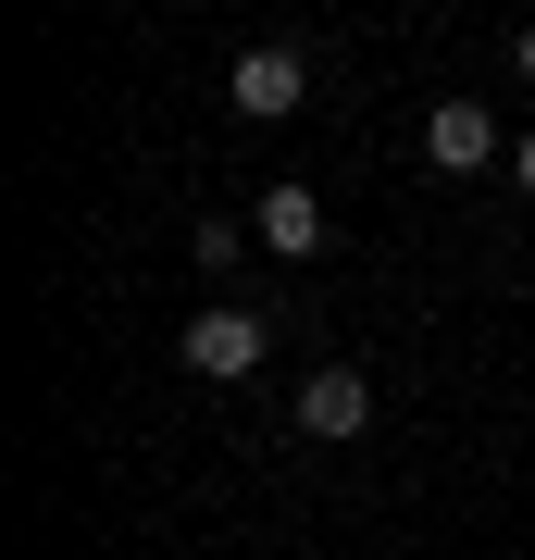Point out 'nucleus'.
Masks as SVG:
<instances>
[{
    "mask_svg": "<svg viewBox=\"0 0 535 560\" xmlns=\"http://www.w3.org/2000/svg\"><path fill=\"white\" fill-rule=\"evenodd\" d=\"M224 101H237L249 125H287L299 101H312V62H299V50H237V75H224Z\"/></svg>",
    "mask_w": 535,
    "mask_h": 560,
    "instance_id": "nucleus-1",
    "label": "nucleus"
},
{
    "mask_svg": "<svg viewBox=\"0 0 535 560\" xmlns=\"http://www.w3.org/2000/svg\"><path fill=\"white\" fill-rule=\"evenodd\" d=\"M423 162H437V175H486L498 162V113L486 101H437L423 113Z\"/></svg>",
    "mask_w": 535,
    "mask_h": 560,
    "instance_id": "nucleus-2",
    "label": "nucleus"
},
{
    "mask_svg": "<svg viewBox=\"0 0 535 560\" xmlns=\"http://www.w3.org/2000/svg\"><path fill=\"white\" fill-rule=\"evenodd\" d=\"M249 237L275 249V261H312V249H324V200H312V187H261Z\"/></svg>",
    "mask_w": 535,
    "mask_h": 560,
    "instance_id": "nucleus-3",
    "label": "nucleus"
},
{
    "mask_svg": "<svg viewBox=\"0 0 535 560\" xmlns=\"http://www.w3.org/2000/svg\"><path fill=\"white\" fill-rule=\"evenodd\" d=\"M299 423H312V436H361V423H374V386H361L349 361H324V374L299 386Z\"/></svg>",
    "mask_w": 535,
    "mask_h": 560,
    "instance_id": "nucleus-4",
    "label": "nucleus"
},
{
    "mask_svg": "<svg viewBox=\"0 0 535 560\" xmlns=\"http://www.w3.org/2000/svg\"><path fill=\"white\" fill-rule=\"evenodd\" d=\"M261 361V312H199L187 324V374H249Z\"/></svg>",
    "mask_w": 535,
    "mask_h": 560,
    "instance_id": "nucleus-5",
    "label": "nucleus"
},
{
    "mask_svg": "<svg viewBox=\"0 0 535 560\" xmlns=\"http://www.w3.org/2000/svg\"><path fill=\"white\" fill-rule=\"evenodd\" d=\"M511 75H523V88H535V25H523V38H511Z\"/></svg>",
    "mask_w": 535,
    "mask_h": 560,
    "instance_id": "nucleus-6",
    "label": "nucleus"
},
{
    "mask_svg": "<svg viewBox=\"0 0 535 560\" xmlns=\"http://www.w3.org/2000/svg\"><path fill=\"white\" fill-rule=\"evenodd\" d=\"M511 175H523V187H535V138H523V150H511Z\"/></svg>",
    "mask_w": 535,
    "mask_h": 560,
    "instance_id": "nucleus-7",
    "label": "nucleus"
}]
</instances>
